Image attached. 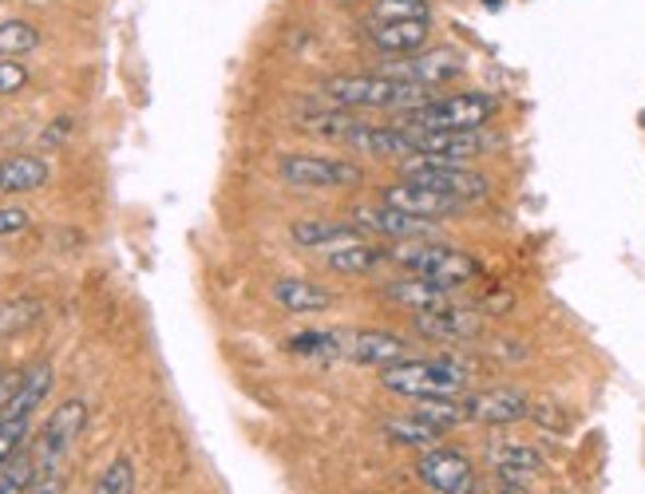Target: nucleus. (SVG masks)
<instances>
[{"label":"nucleus","mask_w":645,"mask_h":494,"mask_svg":"<svg viewBox=\"0 0 645 494\" xmlns=\"http://www.w3.org/2000/svg\"><path fill=\"white\" fill-rule=\"evenodd\" d=\"M325 99L333 107H344V111H412V107L436 99V87H424V83H408L396 80V75L373 72V75H333L325 80Z\"/></svg>","instance_id":"nucleus-1"},{"label":"nucleus","mask_w":645,"mask_h":494,"mask_svg":"<svg viewBox=\"0 0 645 494\" xmlns=\"http://www.w3.org/2000/svg\"><path fill=\"white\" fill-rule=\"evenodd\" d=\"M476 380V364L464 356H436V361H396L380 368V388L404 400H427V396H459Z\"/></svg>","instance_id":"nucleus-2"},{"label":"nucleus","mask_w":645,"mask_h":494,"mask_svg":"<svg viewBox=\"0 0 645 494\" xmlns=\"http://www.w3.org/2000/svg\"><path fill=\"white\" fill-rule=\"evenodd\" d=\"M500 115V95L491 92H456L436 95L412 111L392 115L396 127L404 131H483Z\"/></svg>","instance_id":"nucleus-3"},{"label":"nucleus","mask_w":645,"mask_h":494,"mask_svg":"<svg viewBox=\"0 0 645 494\" xmlns=\"http://www.w3.org/2000/svg\"><path fill=\"white\" fill-rule=\"evenodd\" d=\"M388 261L412 273V278L439 281V285L464 289L471 278H479V261L468 249L448 246V242H427V237H408L396 249H388Z\"/></svg>","instance_id":"nucleus-4"},{"label":"nucleus","mask_w":645,"mask_h":494,"mask_svg":"<svg viewBox=\"0 0 645 494\" xmlns=\"http://www.w3.org/2000/svg\"><path fill=\"white\" fill-rule=\"evenodd\" d=\"M278 178L293 190H356V186H365L368 175L356 158L293 151V155H281Z\"/></svg>","instance_id":"nucleus-5"},{"label":"nucleus","mask_w":645,"mask_h":494,"mask_svg":"<svg viewBox=\"0 0 645 494\" xmlns=\"http://www.w3.org/2000/svg\"><path fill=\"white\" fill-rule=\"evenodd\" d=\"M400 178H412V183L427 186V190H439V195L459 198V202H479V198L491 195V178L471 170V166L459 163H436V158H404L396 163Z\"/></svg>","instance_id":"nucleus-6"},{"label":"nucleus","mask_w":645,"mask_h":494,"mask_svg":"<svg viewBox=\"0 0 645 494\" xmlns=\"http://www.w3.org/2000/svg\"><path fill=\"white\" fill-rule=\"evenodd\" d=\"M84 423H87V403L84 400H63L60 408L48 415L40 439H36V447H32V459H36L40 479L44 474H60L63 459L72 455L75 439L84 435Z\"/></svg>","instance_id":"nucleus-7"},{"label":"nucleus","mask_w":645,"mask_h":494,"mask_svg":"<svg viewBox=\"0 0 645 494\" xmlns=\"http://www.w3.org/2000/svg\"><path fill=\"white\" fill-rule=\"evenodd\" d=\"M468 68V60L456 52V48H432V52H412V56H396L392 63H385L380 72L396 75V80L408 83H424V87H444V83L459 80Z\"/></svg>","instance_id":"nucleus-8"},{"label":"nucleus","mask_w":645,"mask_h":494,"mask_svg":"<svg viewBox=\"0 0 645 494\" xmlns=\"http://www.w3.org/2000/svg\"><path fill=\"white\" fill-rule=\"evenodd\" d=\"M531 408L535 403L519 388H483L464 396L468 423H483V427H511V423L531 420Z\"/></svg>","instance_id":"nucleus-9"},{"label":"nucleus","mask_w":645,"mask_h":494,"mask_svg":"<svg viewBox=\"0 0 645 494\" xmlns=\"http://www.w3.org/2000/svg\"><path fill=\"white\" fill-rule=\"evenodd\" d=\"M417 479L436 494H459L476 483V467L456 447H427L417 459Z\"/></svg>","instance_id":"nucleus-10"},{"label":"nucleus","mask_w":645,"mask_h":494,"mask_svg":"<svg viewBox=\"0 0 645 494\" xmlns=\"http://www.w3.org/2000/svg\"><path fill=\"white\" fill-rule=\"evenodd\" d=\"M417 134V158L468 166L471 158L488 155L495 146V134L488 131H412Z\"/></svg>","instance_id":"nucleus-11"},{"label":"nucleus","mask_w":645,"mask_h":494,"mask_svg":"<svg viewBox=\"0 0 645 494\" xmlns=\"http://www.w3.org/2000/svg\"><path fill=\"white\" fill-rule=\"evenodd\" d=\"M341 361L365 364V368H388L396 361H408V340L388 329L341 332Z\"/></svg>","instance_id":"nucleus-12"},{"label":"nucleus","mask_w":645,"mask_h":494,"mask_svg":"<svg viewBox=\"0 0 645 494\" xmlns=\"http://www.w3.org/2000/svg\"><path fill=\"white\" fill-rule=\"evenodd\" d=\"M380 202L404 210V214H412V217H427V222H439V217H452V214H459V210H468V202L439 195V190H427V186L412 183V178L388 183L385 190H380Z\"/></svg>","instance_id":"nucleus-13"},{"label":"nucleus","mask_w":645,"mask_h":494,"mask_svg":"<svg viewBox=\"0 0 645 494\" xmlns=\"http://www.w3.org/2000/svg\"><path fill=\"white\" fill-rule=\"evenodd\" d=\"M380 293H385L388 305L412 313V317H420V313L448 309V305H459V289L439 285V281H427V278H412V273H408V278L385 281Z\"/></svg>","instance_id":"nucleus-14"},{"label":"nucleus","mask_w":645,"mask_h":494,"mask_svg":"<svg viewBox=\"0 0 645 494\" xmlns=\"http://www.w3.org/2000/svg\"><path fill=\"white\" fill-rule=\"evenodd\" d=\"M361 234H373V237H388V242H408V237H432L436 222H427V217H412L404 210L388 207V202H376V207H356L349 214Z\"/></svg>","instance_id":"nucleus-15"},{"label":"nucleus","mask_w":645,"mask_h":494,"mask_svg":"<svg viewBox=\"0 0 645 494\" xmlns=\"http://www.w3.org/2000/svg\"><path fill=\"white\" fill-rule=\"evenodd\" d=\"M417 332L424 340H436V344H464V340H476L483 332V313L471 309V305H448V309L436 313H420L412 317Z\"/></svg>","instance_id":"nucleus-16"},{"label":"nucleus","mask_w":645,"mask_h":494,"mask_svg":"<svg viewBox=\"0 0 645 494\" xmlns=\"http://www.w3.org/2000/svg\"><path fill=\"white\" fill-rule=\"evenodd\" d=\"M349 151L356 155H368V158H388V163H404V158H417V134L404 131V127H373V124H361L353 134H344V143Z\"/></svg>","instance_id":"nucleus-17"},{"label":"nucleus","mask_w":645,"mask_h":494,"mask_svg":"<svg viewBox=\"0 0 645 494\" xmlns=\"http://www.w3.org/2000/svg\"><path fill=\"white\" fill-rule=\"evenodd\" d=\"M488 463L495 467V474H500V483H519L527 486L535 479V474H542V467H547V459H542V451L535 447V443L527 439H491L488 443Z\"/></svg>","instance_id":"nucleus-18"},{"label":"nucleus","mask_w":645,"mask_h":494,"mask_svg":"<svg viewBox=\"0 0 645 494\" xmlns=\"http://www.w3.org/2000/svg\"><path fill=\"white\" fill-rule=\"evenodd\" d=\"M432 36V21H380V24H368L365 28V40L373 44L376 52L385 56H412L420 52Z\"/></svg>","instance_id":"nucleus-19"},{"label":"nucleus","mask_w":645,"mask_h":494,"mask_svg":"<svg viewBox=\"0 0 645 494\" xmlns=\"http://www.w3.org/2000/svg\"><path fill=\"white\" fill-rule=\"evenodd\" d=\"M361 230L353 226V222H337V217H297L290 226V242L297 249H321V254H329V249L337 246H349V242H361Z\"/></svg>","instance_id":"nucleus-20"},{"label":"nucleus","mask_w":645,"mask_h":494,"mask_svg":"<svg viewBox=\"0 0 645 494\" xmlns=\"http://www.w3.org/2000/svg\"><path fill=\"white\" fill-rule=\"evenodd\" d=\"M273 301L285 313H297V317H313V313H325L337 305V297L329 289L305 278H278L273 281Z\"/></svg>","instance_id":"nucleus-21"},{"label":"nucleus","mask_w":645,"mask_h":494,"mask_svg":"<svg viewBox=\"0 0 645 494\" xmlns=\"http://www.w3.org/2000/svg\"><path fill=\"white\" fill-rule=\"evenodd\" d=\"M56 384V372L48 361L32 364L28 372H21V388H16V396L9 400V408L0 412V420H32V412H40L44 400H48V391H52Z\"/></svg>","instance_id":"nucleus-22"},{"label":"nucleus","mask_w":645,"mask_h":494,"mask_svg":"<svg viewBox=\"0 0 645 494\" xmlns=\"http://www.w3.org/2000/svg\"><path fill=\"white\" fill-rule=\"evenodd\" d=\"M52 178V163L40 155L0 158V195H36Z\"/></svg>","instance_id":"nucleus-23"},{"label":"nucleus","mask_w":645,"mask_h":494,"mask_svg":"<svg viewBox=\"0 0 645 494\" xmlns=\"http://www.w3.org/2000/svg\"><path fill=\"white\" fill-rule=\"evenodd\" d=\"M388 261V249L380 242H349V246H337L325 254V266L333 273H344V278H361V273H373L376 266Z\"/></svg>","instance_id":"nucleus-24"},{"label":"nucleus","mask_w":645,"mask_h":494,"mask_svg":"<svg viewBox=\"0 0 645 494\" xmlns=\"http://www.w3.org/2000/svg\"><path fill=\"white\" fill-rule=\"evenodd\" d=\"M380 432H385L388 443H396V447H420V451H427V447H439V439L448 432H439L436 423L420 420V415H396V420H385L380 423Z\"/></svg>","instance_id":"nucleus-25"},{"label":"nucleus","mask_w":645,"mask_h":494,"mask_svg":"<svg viewBox=\"0 0 645 494\" xmlns=\"http://www.w3.org/2000/svg\"><path fill=\"white\" fill-rule=\"evenodd\" d=\"M361 124H365V119H361V111H344V107H333V111L305 115L302 124H297V131L317 134V139H337V143H344V134H353Z\"/></svg>","instance_id":"nucleus-26"},{"label":"nucleus","mask_w":645,"mask_h":494,"mask_svg":"<svg viewBox=\"0 0 645 494\" xmlns=\"http://www.w3.org/2000/svg\"><path fill=\"white\" fill-rule=\"evenodd\" d=\"M40 317H44V301L40 297L0 301V337H16V332H28L32 325H40Z\"/></svg>","instance_id":"nucleus-27"},{"label":"nucleus","mask_w":645,"mask_h":494,"mask_svg":"<svg viewBox=\"0 0 645 494\" xmlns=\"http://www.w3.org/2000/svg\"><path fill=\"white\" fill-rule=\"evenodd\" d=\"M412 415L436 423L439 432H452V427H459V423H468V415H464V400H456V396H427V400H417L412 403Z\"/></svg>","instance_id":"nucleus-28"},{"label":"nucleus","mask_w":645,"mask_h":494,"mask_svg":"<svg viewBox=\"0 0 645 494\" xmlns=\"http://www.w3.org/2000/svg\"><path fill=\"white\" fill-rule=\"evenodd\" d=\"M285 349L293 356H325V361H341V329H313L293 337Z\"/></svg>","instance_id":"nucleus-29"},{"label":"nucleus","mask_w":645,"mask_h":494,"mask_svg":"<svg viewBox=\"0 0 645 494\" xmlns=\"http://www.w3.org/2000/svg\"><path fill=\"white\" fill-rule=\"evenodd\" d=\"M380 21H432V0H373L368 24Z\"/></svg>","instance_id":"nucleus-30"},{"label":"nucleus","mask_w":645,"mask_h":494,"mask_svg":"<svg viewBox=\"0 0 645 494\" xmlns=\"http://www.w3.org/2000/svg\"><path fill=\"white\" fill-rule=\"evenodd\" d=\"M40 48V28L32 21H0V56H28Z\"/></svg>","instance_id":"nucleus-31"},{"label":"nucleus","mask_w":645,"mask_h":494,"mask_svg":"<svg viewBox=\"0 0 645 494\" xmlns=\"http://www.w3.org/2000/svg\"><path fill=\"white\" fill-rule=\"evenodd\" d=\"M36 479H40L36 459H32V451H21L4 471H0V494H24Z\"/></svg>","instance_id":"nucleus-32"},{"label":"nucleus","mask_w":645,"mask_h":494,"mask_svg":"<svg viewBox=\"0 0 645 494\" xmlns=\"http://www.w3.org/2000/svg\"><path fill=\"white\" fill-rule=\"evenodd\" d=\"M131 491H136V467H131V459H112L92 486V494H131Z\"/></svg>","instance_id":"nucleus-33"},{"label":"nucleus","mask_w":645,"mask_h":494,"mask_svg":"<svg viewBox=\"0 0 645 494\" xmlns=\"http://www.w3.org/2000/svg\"><path fill=\"white\" fill-rule=\"evenodd\" d=\"M28 443V420H0V471L24 451Z\"/></svg>","instance_id":"nucleus-34"},{"label":"nucleus","mask_w":645,"mask_h":494,"mask_svg":"<svg viewBox=\"0 0 645 494\" xmlns=\"http://www.w3.org/2000/svg\"><path fill=\"white\" fill-rule=\"evenodd\" d=\"M28 83V63L21 56H0V95H16Z\"/></svg>","instance_id":"nucleus-35"},{"label":"nucleus","mask_w":645,"mask_h":494,"mask_svg":"<svg viewBox=\"0 0 645 494\" xmlns=\"http://www.w3.org/2000/svg\"><path fill=\"white\" fill-rule=\"evenodd\" d=\"M28 230V210L21 207H0V237L24 234Z\"/></svg>","instance_id":"nucleus-36"},{"label":"nucleus","mask_w":645,"mask_h":494,"mask_svg":"<svg viewBox=\"0 0 645 494\" xmlns=\"http://www.w3.org/2000/svg\"><path fill=\"white\" fill-rule=\"evenodd\" d=\"M16 388H21V372H0V412L9 408V400L16 396Z\"/></svg>","instance_id":"nucleus-37"},{"label":"nucleus","mask_w":645,"mask_h":494,"mask_svg":"<svg viewBox=\"0 0 645 494\" xmlns=\"http://www.w3.org/2000/svg\"><path fill=\"white\" fill-rule=\"evenodd\" d=\"M24 494H63V479L60 474H44V479H36Z\"/></svg>","instance_id":"nucleus-38"},{"label":"nucleus","mask_w":645,"mask_h":494,"mask_svg":"<svg viewBox=\"0 0 645 494\" xmlns=\"http://www.w3.org/2000/svg\"><path fill=\"white\" fill-rule=\"evenodd\" d=\"M495 494H527V486H519V483H500V491Z\"/></svg>","instance_id":"nucleus-39"},{"label":"nucleus","mask_w":645,"mask_h":494,"mask_svg":"<svg viewBox=\"0 0 645 494\" xmlns=\"http://www.w3.org/2000/svg\"><path fill=\"white\" fill-rule=\"evenodd\" d=\"M459 494H488V491H483V486H479V483H471L468 491H459Z\"/></svg>","instance_id":"nucleus-40"}]
</instances>
